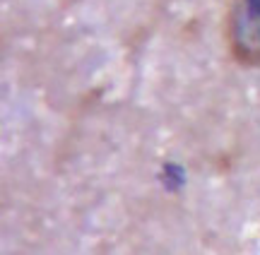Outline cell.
Listing matches in <instances>:
<instances>
[{"label":"cell","instance_id":"1","mask_svg":"<svg viewBox=\"0 0 260 255\" xmlns=\"http://www.w3.org/2000/svg\"><path fill=\"white\" fill-rule=\"evenodd\" d=\"M224 37L236 63L260 67V0H229Z\"/></svg>","mask_w":260,"mask_h":255}]
</instances>
